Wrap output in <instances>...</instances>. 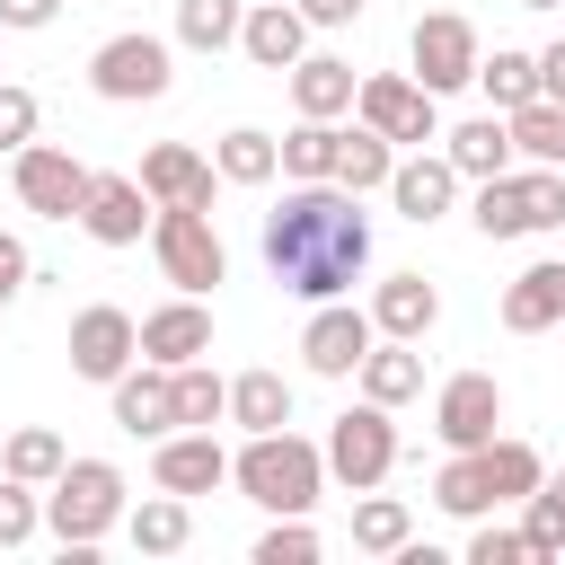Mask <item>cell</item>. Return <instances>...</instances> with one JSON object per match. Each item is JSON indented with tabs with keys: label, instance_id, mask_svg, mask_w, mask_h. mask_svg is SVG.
Segmentation results:
<instances>
[{
	"label": "cell",
	"instance_id": "obj_1",
	"mask_svg": "<svg viewBox=\"0 0 565 565\" xmlns=\"http://www.w3.org/2000/svg\"><path fill=\"white\" fill-rule=\"evenodd\" d=\"M265 265L291 300H353L362 265H371V212L353 185L335 177H309V185H282V203L265 212Z\"/></svg>",
	"mask_w": 565,
	"mask_h": 565
},
{
	"label": "cell",
	"instance_id": "obj_2",
	"mask_svg": "<svg viewBox=\"0 0 565 565\" xmlns=\"http://www.w3.org/2000/svg\"><path fill=\"white\" fill-rule=\"evenodd\" d=\"M230 486L256 503V512H309L327 494V450L309 433H247V450H230Z\"/></svg>",
	"mask_w": 565,
	"mask_h": 565
},
{
	"label": "cell",
	"instance_id": "obj_3",
	"mask_svg": "<svg viewBox=\"0 0 565 565\" xmlns=\"http://www.w3.org/2000/svg\"><path fill=\"white\" fill-rule=\"evenodd\" d=\"M44 530L62 539L71 565H88L97 539L124 530V468L115 459H62V477L44 486Z\"/></svg>",
	"mask_w": 565,
	"mask_h": 565
},
{
	"label": "cell",
	"instance_id": "obj_4",
	"mask_svg": "<svg viewBox=\"0 0 565 565\" xmlns=\"http://www.w3.org/2000/svg\"><path fill=\"white\" fill-rule=\"evenodd\" d=\"M150 256H159V274H168L177 291H194V300L230 282V247H221V230H212L203 203H159V212H150Z\"/></svg>",
	"mask_w": 565,
	"mask_h": 565
},
{
	"label": "cell",
	"instance_id": "obj_5",
	"mask_svg": "<svg viewBox=\"0 0 565 565\" xmlns=\"http://www.w3.org/2000/svg\"><path fill=\"white\" fill-rule=\"evenodd\" d=\"M168 79H177V53H168V35H141V26H124V35H106V44L88 53V88H97L106 106H150V97H168Z\"/></svg>",
	"mask_w": 565,
	"mask_h": 565
},
{
	"label": "cell",
	"instance_id": "obj_6",
	"mask_svg": "<svg viewBox=\"0 0 565 565\" xmlns=\"http://www.w3.org/2000/svg\"><path fill=\"white\" fill-rule=\"evenodd\" d=\"M353 124H371L397 150H424V141H441V97L415 88V71H371L353 88Z\"/></svg>",
	"mask_w": 565,
	"mask_h": 565
},
{
	"label": "cell",
	"instance_id": "obj_7",
	"mask_svg": "<svg viewBox=\"0 0 565 565\" xmlns=\"http://www.w3.org/2000/svg\"><path fill=\"white\" fill-rule=\"evenodd\" d=\"M318 450H327V477H335L344 494H371V486L397 468V424H388V406L362 397V406H344V415L327 424Z\"/></svg>",
	"mask_w": 565,
	"mask_h": 565
},
{
	"label": "cell",
	"instance_id": "obj_8",
	"mask_svg": "<svg viewBox=\"0 0 565 565\" xmlns=\"http://www.w3.org/2000/svg\"><path fill=\"white\" fill-rule=\"evenodd\" d=\"M477 26L459 18V9H424L415 18V35H406V62H415V88H433V97H450V88H468L477 79Z\"/></svg>",
	"mask_w": 565,
	"mask_h": 565
},
{
	"label": "cell",
	"instance_id": "obj_9",
	"mask_svg": "<svg viewBox=\"0 0 565 565\" xmlns=\"http://www.w3.org/2000/svg\"><path fill=\"white\" fill-rule=\"evenodd\" d=\"M88 177H97V168H79L62 141H26V150H9V185H18V203H26L35 221H79Z\"/></svg>",
	"mask_w": 565,
	"mask_h": 565
},
{
	"label": "cell",
	"instance_id": "obj_10",
	"mask_svg": "<svg viewBox=\"0 0 565 565\" xmlns=\"http://www.w3.org/2000/svg\"><path fill=\"white\" fill-rule=\"evenodd\" d=\"M371 344H380V327H371V309H353V300H318L309 327H300V362H309L318 380H353Z\"/></svg>",
	"mask_w": 565,
	"mask_h": 565
},
{
	"label": "cell",
	"instance_id": "obj_11",
	"mask_svg": "<svg viewBox=\"0 0 565 565\" xmlns=\"http://www.w3.org/2000/svg\"><path fill=\"white\" fill-rule=\"evenodd\" d=\"M494 424H503L494 371H450V380L433 388V433H441V450H486Z\"/></svg>",
	"mask_w": 565,
	"mask_h": 565
},
{
	"label": "cell",
	"instance_id": "obj_12",
	"mask_svg": "<svg viewBox=\"0 0 565 565\" xmlns=\"http://www.w3.org/2000/svg\"><path fill=\"white\" fill-rule=\"evenodd\" d=\"M141 362V335H132V309H115V300H88L79 318H71V371L79 380H115V371H132Z\"/></svg>",
	"mask_w": 565,
	"mask_h": 565
},
{
	"label": "cell",
	"instance_id": "obj_13",
	"mask_svg": "<svg viewBox=\"0 0 565 565\" xmlns=\"http://www.w3.org/2000/svg\"><path fill=\"white\" fill-rule=\"evenodd\" d=\"M150 486H168V494H212V486H230V450L212 441V433H194V424H177V433H159L150 441Z\"/></svg>",
	"mask_w": 565,
	"mask_h": 565
},
{
	"label": "cell",
	"instance_id": "obj_14",
	"mask_svg": "<svg viewBox=\"0 0 565 565\" xmlns=\"http://www.w3.org/2000/svg\"><path fill=\"white\" fill-rule=\"evenodd\" d=\"M132 335H141V362L177 371V362H203V353H212V309H203L194 291H177V300H159L150 318H132Z\"/></svg>",
	"mask_w": 565,
	"mask_h": 565
},
{
	"label": "cell",
	"instance_id": "obj_15",
	"mask_svg": "<svg viewBox=\"0 0 565 565\" xmlns=\"http://www.w3.org/2000/svg\"><path fill=\"white\" fill-rule=\"evenodd\" d=\"M415 230H433L450 203H459V168L441 159V150H397V168H388V185H380Z\"/></svg>",
	"mask_w": 565,
	"mask_h": 565
},
{
	"label": "cell",
	"instance_id": "obj_16",
	"mask_svg": "<svg viewBox=\"0 0 565 565\" xmlns=\"http://www.w3.org/2000/svg\"><path fill=\"white\" fill-rule=\"evenodd\" d=\"M79 230H88L97 247H141V238H150V194H141V177H88Z\"/></svg>",
	"mask_w": 565,
	"mask_h": 565
},
{
	"label": "cell",
	"instance_id": "obj_17",
	"mask_svg": "<svg viewBox=\"0 0 565 565\" xmlns=\"http://www.w3.org/2000/svg\"><path fill=\"white\" fill-rule=\"evenodd\" d=\"M106 397H115V424H124L132 441H159V433H177V380H168L159 362H141V371H115V380H106Z\"/></svg>",
	"mask_w": 565,
	"mask_h": 565
},
{
	"label": "cell",
	"instance_id": "obj_18",
	"mask_svg": "<svg viewBox=\"0 0 565 565\" xmlns=\"http://www.w3.org/2000/svg\"><path fill=\"white\" fill-rule=\"evenodd\" d=\"M212 159L194 150V141H159V150H141V194H150V212L159 203H203L212 212Z\"/></svg>",
	"mask_w": 565,
	"mask_h": 565
},
{
	"label": "cell",
	"instance_id": "obj_19",
	"mask_svg": "<svg viewBox=\"0 0 565 565\" xmlns=\"http://www.w3.org/2000/svg\"><path fill=\"white\" fill-rule=\"evenodd\" d=\"M362 309H371V327H380V335H406V344H424V335L441 327V291H433L424 274H380Z\"/></svg>",
	"mask_w": 565,
	"mask_h": 565
},
{
	"label": "cell",
	"instance_id": "obj_20",
	"mask_svg": "<svg viewBox=\"0 0 565 565\" xmlns=\"http://www.w3.org/2000/svg\"><path fill=\"white\" fill-rule=\"evenodd\" d=\"M238 53H247L256 71H291V62L309 53V18H300L291 0H247V18H238Z\"/></svg>",
	"mask_w": 565,
	"mask_h": 565
},
{
	"label": "cell",
	"instance_id": "obj_21",
	"mask_svg": "<svg viewBox=\"0 0 565 565\" xmlns=\"http://www.w3.org/2000/svg\"><path fill=\"white\" fill-rule=\"evenodd\" d=\"M282 79H291V115H318V124H344L353 115V88H362L344 53H300Z\"/></svg>",
	"mask_w": 565,
	"mask_h": 565
},
{
	"label": "cell",
	"instance_id": "obj_22",
	"mask_svg": "<svg viewBox=\"0 0 565 565\" xmlns=\"http://www.w3.org/2000/svg\"><path fill=\"white\" fill-rule=\"evenodd\" d=\"M441 159L459 168V185H477V177H503V168H512V124L486 106V115H468V124H450V132H441Z\"/></svg>",
	"mask_w": 565,
	"mask_h": 565
},
{
	"label": "cell",
	"instance_id": "obj_23",
	"mask_svg": "<svg viewBox=\"0 0 565 565\" xmlns=\"http://www.w3.org/2000/svg\"><path fill=\"white\" fill-rule=\"evenodd\" d=\"M353 380H362V397H371V406H388V415H397V406L424 388V353H415L406 335H380V344L362 353V371H353Z\"/></svg>",
	"mask_w": 565,
	"mask_h": 565
},
{
	"label": "cell",
	"instance_id": "obj_24",
	"mask_svg": "<svg viewBox=\"0 0 565 565\" xmlns=\"http://www.w3.org/2000/svg\"><path fill=\"white\" fill-rule=\"evenodd\" d=\"M124 539L141 547V556H177L185 539H194V503L185 494H141V503H124Z\"/></svg>",
	"mask_w": 565,
	"mask_h": 565
},
{
	"label": "cell",
	"instance_id": "obj_25",
	"mask_svg": "<svg viewBox=\"0 0 565 565\" xmlns=\"http://www.w3.org/2000/svg\"><path fill=\"white\" fill-rule=\"evenodd\" d=\"M212 177H221V185H274V177H282L274 132H265V124H230V132L212 141Z\"/></svg>",
	"mask_w": 565,
	"mask_h": 565
},
{
	"label": "cell",
	"instance_id": "obj_26",
	"mask_svg": "<svg viewBox=\"0 0 565 565\" xmlns=\"http://www.w3.org/2000/svg\"><path fill=\"white\" fill-rule=\"evenodd\" d=\"M521 547H530V565H556L565 556V468H547L521 494Z\"/></svg>",
	"mask_w": 565,
	"mask_h": 565
},
{
	"label": "cell",
	"instance_id": "obj_27",
	"mask_svg": "<svg viewBox=\"0 0 565 565\" xmlns=\"http://www.w3.org/2000/svg\"><path fill=\"white\" fill-rule=\"evenodd\" d=\"M556 318H565L556 265H521V274L503 282V327H512V335H539V327H556Z\"/></svg>",
	"mask_w": 565,
	"mask_h": 565
},
{
	"label": "cell",
	"instance_id": "obj_28",
	"mask_svg": "<svg viewBox=\"0 0 565 565\" xmlns=\"http://www.w3.org/2000/svg\"><path fill=\"white\" fill-rule=\"evenodd\" d=\"M230 424L238 433H282L291 424V380L282 371H238L230 380Z\"/></svg>",
	"mask_w": 565,
	"mask_h": 565
},
{
	"label": "cell",
	"instance_id": "obj_29",
	"mask_svg": "<svg viewBox=\"0 0 565 565\" xmlns=\"http://www.w3.org/2000/svg\"><path fill=\"white\" fill-rule=\"evenodd\" d=\"M468 88H486V106L512 115V106L539 97V62H530L521 44H494V53H477V79H468Z\"/></svg>",
	"mask_w": 565,
	"mask_h": 565
},
{
	"label": "cell",
	"instance_id": "obj_30",
	"mask_svg": "<svg viewBox=\"0 0 565 565\" xmlns=\"http://www.w3.org/2000/svg\"><path fill=\"white\" fill-rule=\"evenodd\" d=\"M388 168H397V141H380L371 124H344V141H335V185L380 194V185H388Z\"/></svg>",
	"mask_w": 565,
	"mask_h": 565
},
{
	"label": "cell",
	"instance_id": "obj_31",
	"mask_svg": "<svg viewBox=\"0 0 565 565\" xmlns=\"http://www.w3.org/2000/svg\"><path fill=\"white\" fill-rule=\"evenodd\" d=\"M477 468H486V494H494V503H521V494L547 477V459H539L530 441H512V433H494V441L477 450Z\"/></svg>",
	"mask_w": 565,
	"mask_h": 565
},
{
	"label": "cell",
	"instance_id": "obj_32",
	"mask_svg": "<svg viewBox=\"0 0 565 565\" xmlns=\"http://www.w3.org/2000/svg\"><path fill=\"white\" fill-rule=\"evenodd\" d=\"M503 124H512V159H530V168H565V106L530 97V106H512Z\"/></svg>",
	"mask_w": 565,
	"mask_h": 565
},
{
	"label": "cell",
	"instance_id": "obj_33",
	"mask_svg": "<svg viewBox=\"0 0 565 565\" xmlns=\"http://www.w3.org/2000/svg\"><path fill=\"white\" fill-rule=\"evenodd\" d=\"M335 141H344V124H318V115H300L274 150H282V177L291 185H309V177H335Z\"/></svg>",
	"mask_w": 565,
	"mask_h": 565
},
{
	"label": "cell",
	"instance_id": "obj_34",
	"mask_svg": "<svg viewBox=\"0 0 565 565\" xmlns=\"http://www.w3.org/2000/svg\"><path fill=\"white\" fill-rule=\"evenodd\" d=\"M521 168V159H512ZM477 177V203H468V221H477V238H530V212H521V177Z\"/></svg>",
	"mask_w": 565,
	"mask_h": 565
},
{
	"label": "cell",
	"instance_id": "obj_35",
	"mask_svg": "<svg viewBox=\"0 0 565 565\" xmlns=\"http://www.w3.org/2000/svg\"><path fill=\"white\" fill-rule=\"evenodd\" d=\"M168 380H177V424H194V433L230 424V380H221L212 362H177Z\"/></svg>",
	"mask_w": 565,
	"mask_h": 565
},
{
	"label": "cell",
	"instance_id": "obj_36",
	"mask_svg": "<svg viewBox=\"0 0 565 565\" xmlns=\"http://www.w3.org/2000/svg\"><path fill=\"white\" fill-rule=\"evenodd\" d=\"M433 503H441L450 521H486V512H494V494H486V468H477V450H450V459L433 468Z\"/></svg>",
	"mask_w": 565,
	"mask_h": 565
},
{
	"label": "cell",
	"instance_id": "obj_37",
	"mask_svg": "<svg viewBox=\"0 0 565 565\" xmlns=\"http://www.w3.org/2000/svg\"><path fill=\"white\" fill-rule=\"evenodd\" d=\"M406 539H415V512H406L397 494H380V486H371V494L353 503V547H362V556H397Z\"/></svg>",
	"mask_w": 565,
	"mask_h": 565
},
{
	"label": "cell",
	"instance_id": "obj_38",
	"mask_svg": "<svg viewBox=\"0 0 565 565\" xmlns=\"http://www.w3.org/2000/svg\"><path fill=\"white\" fill-rule=\"evenodd\" d=\"M238 18H247V0H177V44L185 53H230Z\"/></svg>",
	"mask_w": 565,
	"mask_h": 565
},
{
	"label": "cell",
	"instance_id": "obj_39",
	"mask_svg": "<svg viewBox=\"0 0 565 565\" xmlns=\"http://www.w3.org/2000/svg\"><path fill=\"white\" fill-rule=\"evenodd\" d=\"M62 459H71V450H62V433H44V424L9 433V450H0V468H9V477H26V486H53V477H62Z\"/></svg>",
	"mask_w": 565,
	"mask_h": 565
},
{
	"label": "cell",
	"instance_id": "obj_40",
	"mask_svg": "<svg viewBox=\"0 0 565 565\" xmlns=\"http://www.w3.org/2000/svg\"><path fill=\"white\" fill-rule=\"evenodd\" d=\"M318 530H309V512H274V530L256 539V565H318Z\"/></svg>",
	"mask_w": 565,
	"mask_h": 565
},
{
	"label": "cell",
	"instance_id": "obj_41",
	"mask_svg": "<svg viewBox=\"0 0 565 565\" xmlns=\"http://www.w3.org/2000/svg\"><path fill=\"white\" fill-rule=\"evenodd\" d=\"M512 177H521V212H530V238H539V230H565V168H530V159H521Z\"/></svg>",
	"mask_w": 565,
	"mask_h": 565
},
{
	"label": "cell",
	"instance_id": "obj_42",
	"mask_svg": "<svg viewBox=\"0 0 565 565\" xmlns=\"http://www.w3.org/2000/svg\"><path fill=\"white\" fill-rule=\"evenodd\" d=\"M35 530H44V486H26V477L0 468V547H26Z\"/></svg>",
	"mask_w": 565,
	"mask_h": 565
},
{
	"label": "cell",
	"instance_id": "obj_43",
	"mask_svg": "<svg viewBox=\"0 0 565 565\" xmlns=\"http://www.w3.org/2000/svg\"><path fill=\"white\" fill-rule=\"evenodd\" d=\"M35 124H44V106H35V88H18V79H0V150H26V141H35Z\"/></svg>",
	"mask_w": 565,
	"mask_h": 565
},
{
	"label": "cell",
	"instance_id": "obj_44",
	"mask_svg": "<svg viewBox=\"0 0 565 565\" xmlns=\"http://www.w3.org/2000/svg\"><path fill=\"white\" fill-rule=\"evenodd\" d=\"M468 565H530V547H521V530L477 521V530H468Z\"/></svg>",
	"mask_w": 565,
	"mask_h": 565
},
{
	"label": "cell",
	"instance_id": "obj_45",
	"mask_svg": "<svg viewBox=\"0 0 565 565\" xmlns=\"http://www.w3.org/2000/svg\"><path fill=\"white\" fill-rule=\"evenodd\" d=\"M26 282H35V256H26V238H18V230H0V309H9Z\"/></svg>",
	"mask_w": 565,
	"mask_h": 565
},
{
	"label": "cell",
	"instance_id": "obj_46",
	"mask_svg": "<svg viewBox=\"0 0 565 565\" xmlns=\"http://www.w3.org/2000/svg\"><path fill=\"white\" fill-rule=\"evenodd\" d=\"M62 18V0H0V26L9 35H35V26H53Z\"/></svg>",
	"mask_w": 565,
	"mask_h": 565
},
{
	"label": "cell",
	"instance_id": "obj_47",
	"mask_svg": "<svg viewBox=\"0 0 565 565\" xmlns=\"http://www.w3.org/2000/svg\"><path fill=\"white\" fill-rule=\"evenodd\" d=\"M530 62H539V97H547V106H565V35H556V44H539Z\"/></svg>",
	"mask_w": 565,
	"mask_h": 565
},
{
	"label": "cell",
	"instance_id": "obj_48",
	"mask_svg": "<svg viewBox=\"0 0 565 565\" xmlns=\"http://www.w3.org/2000/svg\"><path fill=\"white\" fill-rule=\"evenodd\" d=\"M291 9H300L309 26H353V18L371 9V0H291Z\"/></svg>",
	"mask_w": 565,
	"mask_h": 565
},
{
	"label": "cell",
	"instance_id": "obj_49",
	"mask_svg": "<svg viewBox=\"0 0 565 565\" xmlns=\"http://www.w3.org/2000/svg\"><path fill=\"white\" fill-rule=\"evenodd\" d=\"M512 9H565V0H512Z\"/></svg>",
	"mask_w": 565,
	"mask_h": 565
},
{
	"label": "cell",
	"instance_id": "obj_50",
	"mask_svg": "<svg viewBox=\"0 0 565 565\" xmlns=\"http://www.w3.org/2000/svg\"><path fill=\"white\" fill-rule=\"evenodd\" d=\"M556 291H565V256H556Z\"/></svg>",
	"mask_w": 565,
	"mask_h": 565
}]
</instances>
